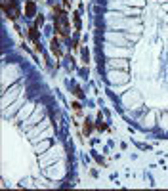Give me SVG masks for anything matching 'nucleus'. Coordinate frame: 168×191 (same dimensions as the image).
<instances>
[{
    "label": "nucleus",
    "instance_id": "nucleus-1",
    "mask_svg": "<svg viewBox=\"0 0 168 191\" xmlns=\"http://www.w3.org/2000/svg\"><path fill=\"white\" fill-rule=\"evenodd\" d=\"M54 23H56V31L59 33V36L67 38L69 36V19H67V14L61 12L57 6L54 8Z\"/></svg>",
    "mask_w": 168,
    "mask_h": 191
},
{
    "label": "nucleus",
    "instance_id": "nucleus-6",
    "mask_svg": "<svg viewBox=\"0 0 168 191\" xmlns=\"http://www.w3.org/2000/svg\"><path fill=\"white\" fill-rule=\"evenodd\" d=\"M98 130L101 132V130H107V124L101 121V115H100V118H98Z\"/></svg>",
    "mask_w": 168,
    "mask_h": 191
},
{
    "label": "nucleus",
    "instance_id": "nucleus-8",
    "mask_svg": "<svg viewBox=\"0 0 168 191\" xmlns=\"http://www.w3.org/2000/svg\"><path fill=\"white\" fill-rule=\"evenodd\" d=\"M42 23H44V17H42V15H38V17H36V23H35V25H36V27H40Z\"/></svg>",
    "mask_w": 168,
    "mask_h": 191
},
{
    "label": "nucleus",
    "instance_id": "nucleus-4",
    "mask_svg": "<svg viewBox=\"0 0 168 191\" xmlns=\"http://www.w3.org/2000/svg\"><path fill=\"white\" fill-rule=\"evenodd\" d=\"M36 12V4L33 2V0H27V4H25V15L27 17H33Z\"/></svg>",
    "mask_w": 168,
    "mask_h": 191
},
{
    "label": "nucleus",
    "instance_id": "nucleus-5",
    "mask_svg": "<svg viewBox=\"0 0 168 191\" xmlns=\"http://www.w3.org/2000/svg\"><path fill=\"white\" fill-rule=\"evenodd\" d=\"M52 50H54V54H56L57 57H61V50H59V44H57L56 40H52Z\"/></svg>",
    "mask_w": 168,
    "mask_h": 191
},
{
    "label": "nucleus",
    "instance_id": "nucleus-7",
    "mask_svg": "<svg viewBox=\"0 0 168 191\" xmlns=\"http://www.w3.org/2000/svg\"><path fill=\"white\" fill-rule=\"evenodd\" d=\"M84 132H86V134H90V132H92V123H90V121H86V123H84Z\"/></svg>",
    "mask_w": 168,
    "mask_h": 191
},
{
    "label": "nucleus",
    "instance_id": "nucleus-3",
    "mask_svg": "<svg viewBox=\"0 0 168 191\" xmlns=\"http://www.w3.org/2000/svg\"><path fill=\"white\" fill-rule=\"evenodd\" d=\"M29 36H31L35 48H36V50H40V44H38V27H36V25H33V27L29 29Z\"/></svg>",
    "mask_w": 168,
    "mask_h": 191
},
{
    "label": "nucleus",
    "instance_id": "nucleus-2",
    "mask_svg": "<svg viewBox=\"0 0 168 191\" xmlns=\"http://www.w3.org/2000/svg\"><path fill=\"white\" fill-rule=\"evenodd\" d=\"M2 10L10 19H17V15H19L17 0H2Z\"/></svg>",
    "mask_w": 168,
    "mask_h": 191
}]
</instances>
